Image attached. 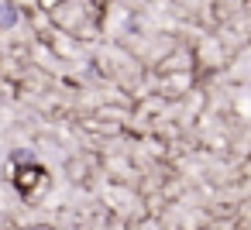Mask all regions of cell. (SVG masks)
I'll list each match as a JSON object with an SVG mask.
<instances>
[{"label": "cell", "instance_id": "cell-1", "mask_svg": "<svg viewBox=\"0 0 251 230\" xmlns=\"http://www.w3.org/2000/svg\"><path fill=\"white\" fill-rule=\"evenodd\" d=\"M18 21V11L14 7H4V14H0V28H11Z\"/></svg>", "mask_w": 251, "mask_h": 230}]
</instances>
